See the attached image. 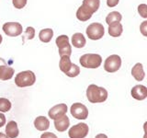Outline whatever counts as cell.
<instances>
[{"label": "cell", "mask_w": 147, "mask_h": 138, "mask_svg": "<svg viewBox=\"0 0 147 138\" xmlns=\"http://www.w3.org/2000/svg\"><path fill=\"white\" fill-rule=\"evenodd\" d=\"M86 98L91 103H101L108 99V91L102 87L91 84L86 89Z\"/></svg>", "instance_id": "1"}, {"label": "cell", "mask_w": 147, "mask_h": 138, "mask_svg": "<svg viewBox=\"0 0 147 138\" xmlns=\"http://www.w3.org/2000/svg\"><path fill=\"white\" fill-rule=\"evenodd\" d=\"M81 66L85 68H98L102 64V57L98 53H86L79 59Z\"/></svg>", "instance_id": "2"}, {"label": "cell", "mask_w": 147, "mask_h": 138, "mask_svg": "<svg viewBox=\"0 0 147 138\" xmlns=\"http://www.w3.org/2000/svg\"><path fill=\"white\" fill-rule=\"evenodd\" d=\"M36 81V76L35 74L30 71H22L17 74V76L15 77V84L18 87H26L34 85V83Z\"/></svg>", "instance_id": "3"}, {"label": "cell", "mask_w": 147, "mask_h": 138, "mask_svg": "<svg viewBox=\"0 0 147 138\" xmlns=\"http://www.w3.org/2000/svg\"><path fill=\"white\" fill-rule=\"evenodd\" d=\"M55 43H56L60 56L63 55H66V56H71L72 54V46L69 41V37L67 35H60L58 36L56 40H55Z\"/></svg>", "instance_id": "4"}, {"label": "cell", "mask_w": 147, "mask_h": 138, "mask_svg": "<svg viewBox=\"0 0 147 138\" xmlns=\"http://www.w3.org/2000/svg\"><path fill=\"white\" fill-rule=\"evenodd\" d=\"M86 35L90 40L93 41H98L100 40L105 34V29L104 26L98 22H94L91 23L86 30Z\"/></svg>", "instance_id": "5"}, {"label": "cell", "mask_w": 147, "mask_h": 138, "mask_svg": "<svg viewBox=\"0 0 147 138\" xmlns=\"http://www.w3.org/2000/svg\"><path fill=\"white\" fill-rule=\"evenodd\" d=\"M121 66V58L118 54H111L105 60L104 69L109 73L117 72Z\"/></svg>", "instance_id": "6"}, {"label": "cell", "mask_w": 147, "mask_h": 138, "mask_svg": "<svg viewBox=\"0 0 147 138\" xmlns=\"http://www.w3.org/2000/svg\"><path fill=\"white\" fill-rule=\"evenodd\" d=\"M88 125L86 123L81 122L71 127L68 132V135L70 138H85L88 135Z\"/></svg>", "instance_id": "7"}, {"label": "cell", "mask_w": 147, "mask_h": 138, "mask_svg": "<svg viewBox=\"0 0 147 138\" xmlns=\"http://www.w3.org/2000/svg\"><path fill=\"white\" fill-rule=\"evenodd\" d=\"M2 30L5 34L9 37H18L20 36L22 31V25L18 22H7L2 27Z\"/></svg>", "instance_id": "8"}, {"label": "cell", "mask_w": 147, "mask_h": 138, "mask_svg": "<svg viewBox=\"0 0 147 138\" xmlns=\"http://www.w3.org/2000/svg\"><path fill=\"white\" fill-rule=\"evenodd\" d=\"M70 112L72 116L77 120H86L88 117V110L84 104L76 102L71 106Z\"/></svg>", "instance_id": "9"}, {"label": "cell", "mask_w": 147, "mask_h": 138, "mask_svg": "<svg viewBox=\"0 0 147 138\" xmlns=\"http://www.w3.org/2000/svg\"><path fill=\"white\" fill-rule=\"evenodd\" d=\"M14 69L8 66L2 58H0V80L7 81L11 79L14 76Z\"/></svg>", "instance_id": "10"}, {"label": "cell", "mask_w": 147, "mask_h": 138, "mask_svg": "<svg viewBox=\"0 0 147 138\" xmlns=\"http://www.w3.org/2000/svg\"><path fill=\"white\" fill-rule=\"evenodd\" d=\"M67 112V106L66 104L64 103H61V104H58V105H55L53 106V108H51L49 110V117L52 118L53 120H55L57 118H60L65 115Z\"/></svg>", "instance_id": "11"}, {"label": "cell", "mask_w": 147, "mask_h": 138, "mask_svg": "<svg viewBox=\"0 0 147 138\" xmlns=\"http://www.w3.org/2000/svg\"><path fill=\"white\" fill-rule=\"evenodd\" d=\"M131 94L133 99L137 100H144L147 98V89L144 85H136L131 89Z\"/></svg>", "instance_id": "12"}, {"label": "cell", "mask_w": 147, "mask_h": 138, "mask_svg": "<svg viewBox=\"0 0 147 138\" xmlns=\"http://www.w3.org/2000/svg\"><path fill=\"white\" fill-rule=\"evenodd\" d=\"M69 125H70V121H69V118L66 116V115H63V116L54 120L55 129H56V130L60 133H63L64 131H66L69 127Z\"/></svg>", "instance_id": "13"}, {"label": "cell", "mask_w": 147, "mask_h": 138, "mask_svg": "<svg viewBox=\"0 0 147 138\" xmlns=\"http://www.w3.org/2000/svg\"><path fill=\"white\" fill-rule=\"evenodd\" d=\"M34 126L39 131H46L50 127V121L45 116H38L34 120Z\"/></svg>", "instance_id": "14"}, {"label": "cell", "mask_w": 147, "mask_h": 138, "mask_svg": "<svg viewBox=\"0 0 147 138\" xmlns=\"http://www.w3.org/2000/svg\"><path fill=\"white\" fill-rule=\"evenodd\" d=\"M131 76L135 78L136 81H142L145 76L144 71V66L141 63H137L131 69Z\"/></svg>", "instance_id": "15"}, {"label": "cell", "mask_w": 147, "mask_h": 138, "mask_svg": "<svg viewBox=\"0 0 147 138\" xmlns=\"http://www.w3.org/2000/svg\"><path fill=\"white\" fill-rule=\"evenodd\" d=\"M92 15H93V13L91 11H89L88 9H87L86 7H84L82 5L80 7H78L77 11H76V18L78 20L80 21H87L88 20H90Z\"/></svg>", "instance_id": "16"}, {"label": "cell", "mask_w": 147, "mask_h": 138, "mask_svg": "<svg viewBox=\"0 0 147 138\" xmlns=\"http://www.w3.org/2000/svg\"><path fill=\"white\" fill-rule=\"evenodd\" d=\"M18 133H20V131H18L17 122L14 121L7 122L6 125V135L9 138H16L18 136Z\"/></svg>", "instance_id": "17"}, {"label": "cell", "mask_w": 147, "mask_h": 138, "mask_svg": "<svg viewBox=\"0 0 147 138\" xmlns=\"http://www.w3.org/2000/svg\"><path fill=\"white\" fill-rule=\"evenodd\" d=\"M86 43V40L85 36L80 32H76V33L73 34L72 36V44L74 47L76 48H83L85 47Z\"/></svg>", "instance_id": "18"}, {"label": "cell", "mask_w": 147, "mask_h": 138, "mask_svg": "<svg viewBox=\"0 0 147 138\" xmlns=\"http://www.w3.org/2000/svg\"><path fill=\"white\" fill-rule=\"evenodd\" d=\"M122 31H123V27L121 22L109 25V34L111 37H114V38L119 37L122 34Z\"/></svg>", "instance_id": "19"}, {"label": "cell", "mask_w": 147, "mask_h": 138, "mask_svg": "<svg viewBox=\"0 0 147 138\" xmlns=\"http://www.w3.org/2000/svg\"><path fill=\"white\" fill-rule=\"evenodd\" d=\"M72 62L70 60V57L66 56V55H63L61 56V59H60V63H59V67H60V70H61L63 73L66 74L70 68L72 66Z\"/></svg>", "instance_id": "20"}, {"label": "cell", "mask_w": 147, "mask_h": 138, "mask_svg": "<svg viewBox=\"0 0 147 138\" xmlns=\"http://www.w3.org/2000/svg\"><path fill=\"white\" fill-rule=\"evenodd\" d=\"M82 5L94 14L98 10L100 6V0H83Z\"/></svg>", "instance_id": "21"}, {"label": "cell", "mask_w": 147, "mask_h": 138, "mask_svg": "<svg viewBox=\"0 0 147 138\" xmlns=\"http://www.w3.org/2000/svg\"><path fill=\"white\" fill-rule=\"evenodd\" d=\"M53 37V30L52 29H44L41 30L39 33V38L40 41L45 43H48L52 41Z\"/></svg>", "instance_id": "22"}, {"label": "cell", "mask_w": 147, "mask_h": 138, "mask_svg": "<svg viewBox=\"0 0 147 138\" xmlns=\"http://www.w3.org/2000/svg\"><path fill=\"white\" fill-rule=\"evenodd\" d=\"M121 20H122V16L121 13L118 11H112L106 18V23L108 25H110V24H114V23L121 22Z\"/></svg>", "instance_id": "23"}, {"label": "cell", "mask_w": 147, "mask_h": 138, "mask_svg": "<svg viewBox=\"0 0 147 138\" xmlns=\"http://www.w3.org/2000/svg\"><path fill=\"white\" fill-rule=\"evenodd\" d=\"M12 107L10 100L6 98H0V112H7Z\"/></svg>", "instance_id": "24"}, {"label": "cell", "mask_w": 147, "mask_h": 138, "mask_svg": "<svg viewBox=\"0 0 147 138\" xmlns=\"http://www.w3.org/2000/svg\"><path fill=\"white\" fill-rule=\"evenodd\" d=\"M80 74V68L79 66H77L76 64H72V66L65 75L69 77H76Z\"/></svg>", "instance_id": "25"}, {"label": "cell", "mask_w": 147, "mask_h": 138, "mask_svg": "<svg viewBox=\"0 0 147 138\" xmlns=\"http://www.w3.org/2000/svg\"><path fill=\"white\" fill-rule=\"evenodd\" d=\"M138 12L144 18H147V5L141 4L138 6Z\"/></svg>", "instance_id": "26"}, {"label": "cell", "mask_w": 147, "mask_h": 138, "mask_svg": "<svg viewBox=\"0 0 147 138\" xmlns=\"http://www.w3.org/2000/svg\"><path fill=\"white\" fill-rule=\"evenodd\" d=\"M28 0H12L13 6L17 9H22L27 5Z\"/></svg>", "instance_id": "27"}, {"label": "cell", "mask_w": 147, "mask_h": 138, "mask_svg": "<svg viewBox=\"0 0 147 138\" xmlns=\"http://www.w3.org/2000/svg\"><path fill=\"white\" fill-rule=\"evenodd\" d=\"M35 36V30L33 27H28L25 30V37L28 40H32Z\"/></svg>", "instance_id": "28"}, {"label": "cell", "mask_w": 147, "mask_h": 138, "mask_svg": "<svg viewBox=\"0 0 147 138\" xmlns=\"http://www.w3.org/2000/svg\"><path fill=\"white\" fill-rule=\"evenodd\" d=\"M140 30L142 32V34L144 35V37L147 36V20H144L141 24V26H140Z\"/></svg>", "instance_id": "29"}, {"label": "cell", "mask_w": 147, "mask_h": 138, "mask_svg": "<svg viewBox=\"0 0 147 138\" xmlns=\"http://www.w3.org/2000/svg\"><path fill=\"white\" fill-rule=\"evenodd\" d=\"M40 138H58V137H57L56 135H55L54 133L48 132V133H42V135H40Z\"/></svg>", "instance_id": "30"}, {"label": "cell", "mask_w": 147, "mask_h": 138, "mask_svg": "<svg viewBox=\"0 0 147 138\" xmlns=\"http://www.w3.org/2000/svg\"><path fill=\"white\" fill-rule=\"evenodd\" d=\"M119 0H107V5L109 7H114L119 4Z\"/></svg>", "instance_id": "31"}, {"label": "cell", "mask_w": 147, "mask_h": 138, "mask_svg": "<svg viewBox=\"0 0 147 138\" xmlns=\"http://www.w3.org/2000/svg\"><path fill=\"white\" fill-rule=\"evenodd\" d=\"M5 124H6V116L2 112H0V128L4 126Z\"/></svg>", "instance_id": "32"}, {"label": "cell", "mask_w": 147, "mask_h": 138, "mask_svg": "<svg viewBox=\"0 0 147 138\" xmlns=\"http://www.w3.org/2000/svg\"><path fill=\"white\" fill-rule=\"evenodd\" d=\"M95 138H108V136L104 135V133H99V135H98Z\"/></svg>", "instance_id": "33"}, {"label": "cell", "mask_w": 147, "mask_h": 138, "mask_svg": "<svg viewBox=\"0 0 147 138\" xmlns=\"http://www.w3.org/2000/svg\"><path fill=\"white\" fill-rule=\"evenodd\" d=\"M0 138H9L7 135H4L3 133H0Z\"/></svg>", "instance_id": "34"}, {"label": "cell", "mask_w": 147, "mask_h": 138, "mask_svg": "<svg viewBox=\"0 0 147 138\" xmlns=\"http://www.w3.org/2000/svg\"><path fill=\"white\" fill-rule=\"evenodd\" d=\"M2 41H3V37H2V35H1V34H0V44H1Z\"/></svg>", "instance_id": "35"}]
</instances>
